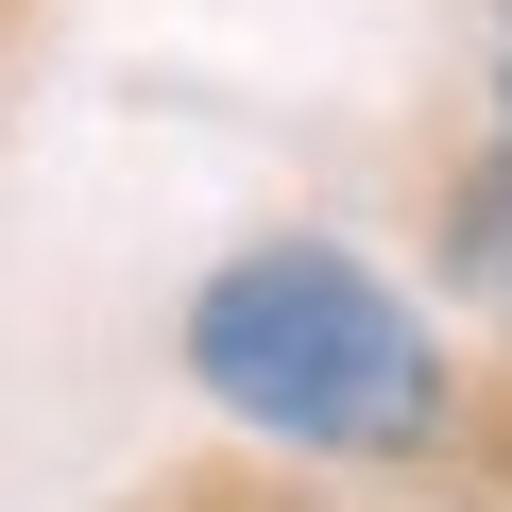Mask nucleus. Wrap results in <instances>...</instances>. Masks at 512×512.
<instances>
[{
	"mask_svg": "<svg viewBox=\"0 0 512 512\" xmlns=\"http://www.w3.org/2000/svg\"><path fill=\"white\" fill-rule=\"evenodd\" d=\"M188 359H205L222 410L291 427V444H427V410H444L427 325L359 274V256H325V239L239 256V274L188 308Z\"/></svg>",
	"mask_w": 512,
	"mask_h": 512,
	"instance_id": "1",
	"label": "nucleus"
}]
</instances>
